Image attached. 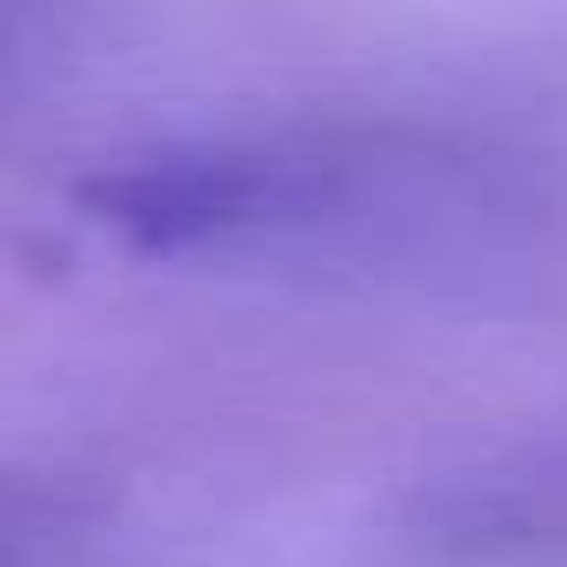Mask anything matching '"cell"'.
Segmentation results:
<instances>
[{
	"label": "cell",
	"instance_id": "6da1fadb",
	"mask_svg": "<svg viewBox=\"0 0 567 567\" xmlns=\"http://www.w3.org/2000/svg\"><path fill=\"white\" fill-rule=\"evenodd\" d=\"M101 234L147 260H434L501 220L461 154L374 134L167 141L81 187Z\"/></svg>",
	"mask_w": 567,
	"mask_h": 567
}]
</instances>
